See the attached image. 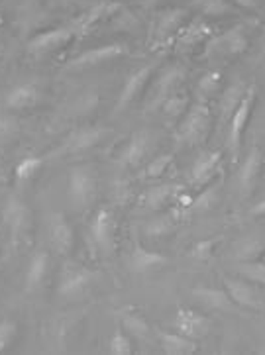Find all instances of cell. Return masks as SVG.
<instances>
[{"label":"cell","mask_w":265,"mask_h":355,"mask_svg":"<svg viewBox=\"0 0 265 355\" xmlns=\"http://www.w3.org/2000/svg\"><path fill=\"white\" fill-rule=\"evenodd\" d=\"M210 122H212V114H210L207 103H196L193 108L187 110L175 136L179 141H183L185 146H196L207 138Z\"/></svg>","instance_id":"6da1fadb"},{"label":"cell","mask_w":265,"mask_h":355,"mask_svg":"<svg viewBox=\"0 0 265 355\" xmlns=\"http://www.w3.org/2000/svg\"><path fill=\"white\" fill-rule=\"evenodd\" d=\"M94 191H96L94 173L89 167H73L69 171V183H67V193L73 205L77 208L87 207L94 196Z\"/></svg>","instance_id":"7a4b0ae2"},{"label":"cell","mask_w":265,"mask_h":355,"mask_svg":"<svg viewBox=\"0 0 265 355\" xmlns=\"http://www.w3.org/2000/svg\"><path fill=\"white\" fill-rule=\"evenodd\" d=\"M255 103V89L250 87L243 98L238 104V108L234 110V114L230 116V134H228V146H230L232 153H238L240 151V146H242V138L246 128H248V122H250V116H252V110H254Z\"/></svg>","instance_id":"3957f363"},{"label":"cell","mask_w":265,"mask_h":355,"mask_svg":"<svg viewBox=\"0 0 265 355\" xmlns=\"http://www.w3.org/2000/svg\"><path fill=\"white\" fill-rule=\"evenodd\" d=\"M75 28H55V30H47L42 32L35 37L30 40L28 44V51L34 53V55H47V53H53L58 49H63L69 42H73L75 37Z\"/></svg>","instance_id":"277c9868"},{"label":"cell","mask_w":265,"mask_h":355,"mask_svg":"<svg viewBox=\"0 0 265 355\" xmlns=\"http://www.w3.org/2000/svg\"><path fill=\"white\" fill-rule=\"evenodd\" d=\"M92 275L91 271L83 269L81 265H67V269L63 271L61 281H59V297L63 298H79L87 293V288L91 286Z\"/></svg>","instance_id":"5b68a950"},{"label":"cell","mask_w":265,"mask_h":355,"mask_svg":"<svg viewBox=\"0 0 265 355\" xmlns=\"http://www.w3.org/2000/svg\"><path fill=\"white\" fill-rule=\"evenodd\" d=\"M4 222H6V226L10 230V236L14 241L22 240V238L28 236L30 224H32V222H30V210H28V207L24 205L20 198L10 196V198L6 200Z\"/></svg>","instance_id":"8992f818"},{"label":"cell","mask_w":265,"mask_h":355,"mask_svg":"<svg viewBox=\"0 0 265 355\" xmlns=\"http://www.w3.org/2000/svg\"><path fill=\"white\" fill-rule=\"evenodd\" d=\"M224 288L232 298V302L238 309L246 310H259L262 309V298L259 293L254 285L246 283L243 279H234V277H226L224 279Z\"/></svg>","instance_id":"52a82bcc"},{"label":"cell","mask_w":265,"mask_h":355,"mask_svg":"<svg viewBox=\"0 0 265 355\" xmlns=\"http://www.w3.org/2000/svg\"><path fill=\"white\" fill-rule=\"evenodd\" d=\"M114 232L116 222L110 210H99L96 216L91 224V236L92 241L96 243V248L104 253H110L114 250Z\"/></svg>","instance_id":"ba28073f"},{"label":"cell","mask_w":265,"mask_h":355,"mask_svg":"<svg viewBox=\"0 0 265 355\" xmlns=\"http://www.w3.org/2000/svg\"><path fill=\"white\" fill-rule=\"evenodd\" d=\"M126 51V46H122V44H108V46L94 47V49H89V51H85L81 55H77L75 59H71L69 67L71 69L96 67V65H101V63H108V61H112V59L124 55Z\"/></svg>","instance_id":"9c48e42d"},{"label":"cell","mask_w":265,"mask_h":355,"mask_svg":"<svg viewBox=\"0 0 265 355\" xmlns=\"http://www.w3.org/2000/svg\"><path fill=\"white\" fill-rule=\"evenodd\" d=\"M220 163H222V153L220 151H205L200 153L191 169V184L196 189L207 187L212 177L219 173Z\"/></svg>","instance_id":"30bf717a"},{"label":"cell","mask_w":265,"mask_h":355,"mask_svg":"<svg viewBox=\"0 0 265 355\" xmlns=\"http://www.w3.org/2000/svg\"><path fill=\"white\" fill-rule=\"evenodd\" d=\"M175 330H179V334H183L187 338H203L207 336L210 330V320L205 314H198L196 310L181 309L175 316Z\"/></svg>","instance_id":"8fae6325"},{"label":"cell","mask_w":265,"mask_h":355,"mask_svg":"<svg viewBox=\"0 0 265 355\" xmlns=\"http://www.w3.org/2000/svg\"><path fill=\"white\" fill-rule=\"evenodd\" d=\"M208 49L220 55H240L248 49V35L243 34V26H236L226 34L219 35L210 42Z\"/></svg>","instance_id":"7c38bea8"},{"label":"cell","mask_w":265,"mask_h":355,"mask_svg":"<svg viewBox=\"0 0 265 355\" xmlns=\"http://www.w3.org/2000/svg\"><path fill=\"white\" fill-rule=\"evenodd\" d=\"M49 241L55 248V252H59L61 255L69 253L73 243H75V232L67 222V218L59 212L51 214V218H49Z\"/></svg>","instance_id":"4fadbf2b"},{"label":"cell","mask_w":265,"mask_h":355,"mask_svg":"<svg viewBox=\"0 0 265 355\" xmlns=\"http://www.w3.org/2000/svg\"><path fill=\"white\" fill-rule=\"evenodd\" d=\"M185 71L181 67H169L167 71H163L162 77L157 79V83L153 85V92H151V101L148 103L150 108H157L162 106L163 101L173 94V91L183 83Z\"/></svg>","instance_id":"5bb4252c"},{"label":"cell","mask_w":265,"mask_h":355,"mask_svg":"<svg viewBox=\"0 0 265 355\" xmlns=\"http://www.w3.org/2000/svg\"><path fill=\"white\" fill-rule=\"evenodd\" d=\"M151 75H153V69H151V67H142V69L136 71V73H132L126 79V83H124L120 96H118L116 110H122V108H126L128 104L134 103L139 94H142L144 87L150 83Z\"/></svg>","instance_id":"9a60e30c"},{"label":"cell","mask_w":265,"mask_h":355,"mask_svg":"<svg viewBox=\"0 0 265 355\" xmlns=\"http://www.w3.org/2000/svg\"><path fill=\"white\" fill-rule=\"evenodd\" d=\"M262 161H264V155L257 148H254L248 153L242 169H240V191H242V196H250L254 193L257 179H259V173H262Z\"/></svg>","instance_id":"2e32d148"},{"label":"cell","mask_w":265,"mask_h":355,"mask_svg":"<svg viewBox=\"0 0 265 355\" xmlns=\"http://www.w3.org/2000/svg\"><path fill=\"white\" fill-rule=\"evenodd\" d=\"M151 149V136L148 132H136L128 146L120 155V165L124 167H136L139 161L146 157V153Z\"/></svg>","instance_id":"e0dca14e"},{"label":"cell","mask_w":265,"mask_h":355,"mask_svg":"<svg viewBox=\"0 0 265 355\" xmlns=\"http://www.w3.org/2000/svg\"><path fill=\"white\" fill-rule=\"evenodd\" d=\"M160 344L165 354L169 355H193L198 352L196 340L187 338L179 332H157Z\"/></svg>","instance_id":"ac0fdd59"},{"label":"cell","mask_w":265,"mask_h":355,"mask_svg":"<svg viewBox=\"0 0 265 355\" xmlns=\"http://www.w3.org/2000/svg\"><path fill=\"white\" fill-rule=\"evenodd\" d=\"M167 261L169 259L165 255H162V253L151 252V250H146L142 245H136L132 255H130V269L134 273H148V271L163 267Z\"/></svg>","instance_id":"d6986e66"},{"label":"cell","mask_w":265,"mask_h":355,"mask_svg":"<svg viewBox=\"0 0 265 355\" xmlns=\"http://www.w3.org/2000/svg\"><path fill=\"white\" fill-rule=\"evenodd\" d=\"M193 295L198 298V302H203L207 309L210 310H236L238 306L232 302V298L228 297L226 291H219V288H210V286H196L193 291Z\"/></svg>","instance_id":"ffe728a7"},{"label":"cell","mask_w":265,"mask_h":355,"mask_svg":"<svg viewBox=\"0 0 265 355\" xmlns=\"http://www.w3.org/2000/svg\"><path fill=\"white\" fill-rule=\"evenodd\" d=\"M104 136H106V130H103V128H85V130H79V132H75V134L67 139L65 151L75 153V151L91 149L94 148V146H99V144L103 141Z\"/></svg>","instance_id":"44dd1931"},{"label":"cell","mask_w":265,"mask_h":355,"mask_svg":"<svg viewBox=\"0 0 265 355\" xmlns=\"http://www.w3.org/2000/svg\"><path fill=\"white\" fill-rule=\"evenodd\" d=\"M40 98V91L35 87L34 83H26V85H20L16 89H12L6 96V106L10 110H28L32 108Z\"/></svg>","instance_id":"7402d4cb"},{"label":"cell","mask_w":265,"mask_h":355,"mask_svg":"<svg viewBox=\"0 0 265 355\" xmlns=\"http://www.w3.org/2000/svg\"><path fill=\"white\" fill-rule=\"evenodd\" d=\"M181 191H183V187H179V184H160V187H153L150 189L146 196H144V205L151 210H160V208L167 207L171 200H175L177 196L181 195Z\"/></svg>","instance_id":"603a6c76"},{"label":"cell","mask_w":265,"mask_h":355,"mask_svg":"<svg viewBox=\"0 0 265 355\" xmlns=\"http://www.w3.org/2000/svg\"><path fill=\"white\" fill-rule=\"evenodd\" d=\"M185 18H187V12L181 10V8H171V10H165L160 16L157 20V26H155V37L163 42L167 37H171L173 34H177L183 26Z\"/></svg>","instance_id":"cb8c5ba5"},{"label":"cell","mask_w":265,"mask_h":355,"mask_svg":"<svg viewBox=\"0 0 265 355\" xmlns=\"http://www.w3.org/2000/svg\"><path fill=\"white\" fill-rule=\"evenodd\" d=\"M120 322H122V328L126 330L128 336H132L136 340H148L150 338V324L136 310H122Z\"/></svg>","instance_id":"d4e9b609"},{"label":"cell","mask_w":265,"mask_h":355,"mask_svg":"<svg viewBox=\"0 0 265 355\" xmlns=\"http://www.w3.org/2000/svg\"><path fill=\"white\" fill-rule=\"evenodd\" d=\"M47 267H49L47 252L35 253L30 265H28V271H26V291H34L44 283L47 275Z\"/></svg>","instance_id":"484cf974"},{"label":"cell","mask_w":265,"mask_h":355,"mask_svg":"<svg viewBox=\"0 0 265 355\" xmlns=\"http://www.w3.org/2000/svg\"><path fill=\"white\" fill-rule=\"evenodd\" d=\"M210 34H212L210 26H207L203 20H196V22L189 24L183 30H179V42L177 44H179V47L189 49V47H195L196 44H200Z\"/></svg>","instance_id":"4316f807"},{"label":"cell","mask_w":265,"mask_h":355,"mask_svg":"<svg viewBox=\"0 0 265 355\" xmlns=\"http://www.w3.org/2000/svg\"><path fill=\"white\" fill-rule=\"evenodd\" d=\"M246 91H248L246 85L240 83V80H234L230 87L224 91L222 98H220V114H222L224 120L234 114V110L238 108V104H240V101L243 98Z\"/></svg>","instance_id":"83f0119b"},{"label":"cell","mask_w":265,"mask_h":355,"mask_svg":"<svg viewBox=\"0 0 265 355\" xmlns=\"http://www.w3.org/2000/svg\"><path fill=\"white\" fill-rule=\"evenodd\" d=\"M118 10H120V4H116V2H103V4H96L94 8H91V10L87 12L81 20L77 22V28H75V30H89L91 26H94L96 22H101L104 18H108V16H112V14Z\"/></svg>","instance_id":"f1b7e54d"},{"label":"cell","mask_w":265,"mask_h":355,"mask_svg":"<svg viewBox=\"0 0 265 355\" xmlns=\"http://www.w3.org/2000/svg\"><path fill=\"white\" fill-rule=\"evenodd\" d=\"M163 114L171 120H179L189 110V96L187 94H169L162 104Z\"/></svg>","instance_id":"f546056e"},{"label":"cell","mask_w":265,"mask_h":355,"mask_svg":"<svg viewBox=\"0 0 265 355\" xmlns=\"http://www.w3.org/2000/svg\"><path fill=\"white\" fill-rule=\"evenodd\" d=\"M220 79H222V75H220L219 71H208V73H205V75L200 77V80L196 83V96H198V103H207L208 96H212L214 92L219 91Z\"/></svg>","instance_id":"4dcf8cb0"},{"label":"cell","mask_w":265,"mask_h":355,"mask_svg":"<svg viewBox=\"0 0 265 355\" xmlns=\"http://www.w3.org/2000/svg\"><path fill=\"white\" fill-rule=\"evenodd\" d=\"M44 167V159L42 157H34V155H30V157H24L18 165H16V179L18 181H30V179H34L35 175L40 173V169Z\"/></svg>","instance_id":"1f68e13d"},{"label":"cell","mask_w":265,"mask_h":355,"mask_svg":"<svg viewBox=\"0 0 265 355\" xmlns=\"http://www.w3.org/2000/svg\"><path fill=\"white\" fill-rule=\"evenodd\" d=\"M196 8L208 18H222L232 12L228 0H196Z\"/></svg>","instance_id":"d6a6232c"},{"label":"cell","mask_w":265,"mask_h":355,"mask_svg":"<svg viewBox=\"0 0 265 355\" xmlns=\"http://www.w3.org/2000/svg\"><path fill=\"white\" fill-rule=\"evenodd\" d=\"M108 352L112 355H132L134 354V345H132V340L126 332L118 330V332L112 334L110 342H108Z\"/></svg>","instance_id":"836d02e7"},{"label":"cell","mask_w":265,"mask_h":355,"mask_svg":"<svg viewBox=\"0 0 265 355\" xmlns=\"http://www.w3.org/2000/svg\"><path fill=\"white\" fill-rule=\"evenodd\" d=\"M216 202H219V187L212 184V187L203 189V191L198 193V196L193 198L191 208H193V210H210L212 207H216Z\"/></svg>","instance_id":"e575fe53"},{"label":"cell","mask_w":265,"mask_h":355,"mask_svg":"<svg viewBox=\"0 0 265 355\" xmlns=\"http://www.w3.org/2000/svg\"><path fill=\"white\" fill-rule=\"evenodd\" d=\"M262 250H264V245L259 241L246 240L236 245V257L240 261H255L262 255Z\"/></svg>","instance_id":"d590c367"},{"label":"cell","mask_w":265,"mask_h":355,"mask_svg":"<svg viewBox=\"0 0 265 355\" xmlns=\"http://www.w3.org/2000/svg\"><path fill=\"white\" fill-rule=\"evenodd\" d=\"M171 163H173V155H171V153L160 155V157H155L153 161H150V165H148V169H146V175L151 177V179H157V177H162L163 173L169 169Z\"/></svg>","instance_id":"8d00e7d4"},{"label":"cell","mask_w":265,"mask_h":355,"mask_svg":"<svg viewBox=\"0 0 265 355\" xmlns=\"http://www.w3.org/2000/svg\"><path fill=\"white\" fill-rule=\"evenodd\" d=\"M243 277L254 281V283H262L265 285V263L262 261H246L243 265Z\"/></svg>","instance_id":"74e56055"},{"label":"cell","mask_w":265,"mask_h":355,"mask_svg":"<svg viewBox=\"0 0 265 355\" xmlns=\"http://www.w3.org/2000/svg\"><path fill=\"white\" fill-rule=\"evenodd\" d=\"M16 338V324L10 320L0 322V354H4Z\"/></svg>","instance_id":"f35d334b"},{"label":"cell","mask_w":265,"mask_h":355,"mask_svg":"<svg viewBox=\"0 0 265 355\" xmlns=\"http://www.w3.org/2000/svg\"><path fill=\"white\" fill-rule=\"evenodd\" d=\"M216 243H219V240L196 241L195 245H193V250H191V255L196 257V259H208V257H212Z\"/></svg>","instance_id":"ab89813d"},{"label":"cell","mask_w":265,"mask_h":355,"mask_svg":"<svg viewBox=\"0 0 265 355\" xmlns=\"http://www.w3.org/2000/svg\"><path fill=\"white\" fill-rule=\"evenodd\" d=\"M171 228H173L171 218H165V220H157L155 224H151L150 228H148V232H150L151 236H165Z\"/></svg>","instance_id":"60d3db41"},{"label":"cell","mask_w":265,"mask_h":355,"mask_svg":"<svg viewBox=\"0 0 265 355\" xmlns=\"http://www.w3.org/2000/svg\"><path fill=\"white\" fill-rule=\"evenodd\" d=\"M234 4H238V6H242V8H255V4H257V0H232Z\"/></svg>","instance_id":"b9f144b4"},{"label":"cell","mask_w":265,"mask_h":355,"mask_svg":"<svg viewBox=\"0 0 265 355\" xmlns=\"http://www.w3.org/2000/svg\"><path fill=\"white\" fill-rule=\"evenodd\" d=\"M252 214H265V200L264 202H259V205L252 210Z\"/></svg>","instance_id":"7bdbcfd3"},{"label":"cell","mask_w":265,"mask_h":355,"mask_svg":"<svg viewBox=\"0 0 265 355\" xmlns=\"http://www.w3.org/2000/svg\"><path fill=\"white\" fill-rule=\"evenodd\" d=\"M262 46H264V53H265V32H264V37H262Z\"/></svg>","instance_id":"ee69618b"},{"label":"cell","mask_w":265,"mask_h":355,"mask_svg":"<svg viewBox=\"0 0 265 355\" xmlns=\"http://www.w3.org/2000/svg\"><path fill=\"white\" fill-rule=\"evenodd\" d=\"M148 2H150V4H153V2H157V0H148Z\"/></svg>","instance_id":"f6af8a7d"},{"label":"cell","mask_w":265,"mask_h":355,"mask_svg":"<svg viewBox=\"0 0 265 355\" xmlns=\"http://www.w3.org/2000/svg\"><path fill=\"white\" fill-rule=\"evenodd\" d=\"M0 24H2V18H0Z\"/></svg>","instance_id":"bcb514c9"},{"label":"cell","mask_w":265,"mask_h":355,"mask_svg":"<svg viewBox=\"0 0 265 355\" xmlns=\"http://www.w3.org/2000/svg\"><path fill=\"white\" fill-rule=\"evenodd\" d=\"M264 300H265V298H264Z\"/></svg>","instance_id":"7dc6e473"}]
</instances>
